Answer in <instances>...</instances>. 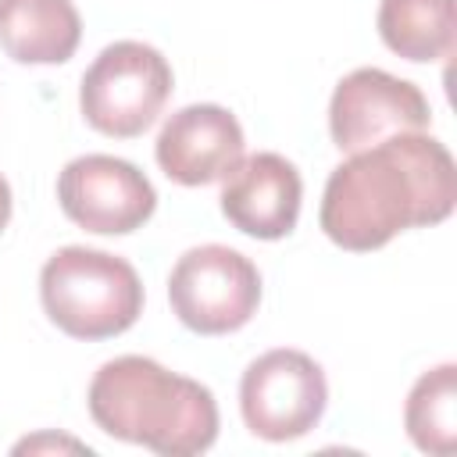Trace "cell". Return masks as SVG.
Returning a JSON list of instances; mask_svg holds the SVG:
<instances>
[{
    "label": "cell",
    "mask_w": 457,
    "mask_h": 457,
    "mask_svg": "<svg viewBox=\"0 0 457 457\" xmlns=\"http://www.w3.org/2000/svg\"><path fill=\"white\" fill-rule=\"evenodd\" d=\"M453 200L457 168L450 150L432 136L403 132L332 168L321 196V228L336 246L368 253L403 228L443 221Z\"/></svg>",
    "instance_id": "cell-1"
},
{
    "label": "cell",
    "mask_w": 457,
    "mask_h": 457,
    "mask_svg": "<svg viewBox=\"0 0 457 457\" xmlns=\"http://www.w3.org/2000/svg\"><path fill=\"white\" fill-rule=\"evenodd\" d=\"M86 400L107 436L150 446L164 457H193L218 439L214 393L139 353L100 364Z\"/></svg>",
    "instance_id": "cell-2"
},
{
    "label": "cell",
    "mask_w": 457,
    "mask_h": 457,
    "mask_svg": "<svg viewBox=\"0 0 457 457\" xmlns=\"http://www.w3.org/2000/svg\"><path fill=\"white\" fill-rule=\"evenodd\" d=\"M39 296L50 321L75 339H107L143 314L136 268L107 250L64 246L39 271Z\"/></svg>",
    "instance_id": "cell-3"
},
{
    "label": "cell",
    "mask_w": 457,
    "mask_h": 457,
    "mask_svg": "<svg viewBox=\"0 0 457 457\" xmlns=\"http://www.w3.org/2000/svg\"><path fill=\"white\" fill-rule=\"evenodd\" d=\"M171 96V64L150 43L118 39L96 54L79 86L86 121L114 139L146 132Z\"/></svg>",
    "instance_id": "cell-4"
},
{
    "label": "cell",
    "mask_w": 457,
    "mask_h": 457,
    "mask_svg": "<svg viewBox=\"0 0 457 457\" xmlns=\"http://www.w3.org/2000/svg\"><path fill=\"white\" fill-rule=\"evenodd\" d=\"M168 300L186 328L200 336H225L243 328L257 314L261 271L239 250L204 243L175 261Z\"/></svg>",
    "instance_id": "cell-5"
},
{
    "label": "cell",
    "mask_w": 457,
    "mask_h": 457,
    "mask_svg": "<svg viewBox=\"0 0 457 457\" xmlns=\"http://www.w3.org/2000/svg\"><path fill=\"white\" fill-rule=\"evenodd\" d=\"M325 400V371L303 350H268L243 371L239 382V407L246 428L271 443L307 436L321 421Z\"/></svg>",
    "instance_id": "cell-6"
},
{
    "label": "cell",
    "mask_w": 457,
    "mask_h": 457,
    "mask_svg": "<svg viewBox=\"0 0 457 457\" xmlns=\"http://www.w3.org/2000/svg\"><path fill=\"white\" fill-rule=\"evenodd\" d=\"M432 121L425 93L382 68H357L339 79L328 104L332 143L346 154L368 150L403 132H425Z\"/></svg>",
    "instance_id": "cell-7"
},
{
    "label": "cell",
    "mask_w": 457,
    "mask_h": 457,
    "mask_svg": "<svg viewBox=\"0 0 457 457\" xmlns=\"http://www.w3.org/2000/svg\"><path fill=\"white\" fill-rule=\"evenodd\" d=\"M57 200L75 225L100 236L136 232L157 207L150 179L132 161L111 154H86L68 161L57 179Z\"/></svg>",
    "instance_id": "cell-8"
},
{
    "label": "cell",
    "mask_w": 457,
    "mask_h": 457,
    "mask_svg": "<svg viewBox=\"0 0 457 457\" xmlns=\"http://www.w3.org/2000/svg\"><path fill=\"white\" fill-rule=\"evenodd\" d=\"M243 129L218 104H189L175 111L157 136V164L171 182L207 186L243 161Z\"/></svg>",
    "instance_id": "cell-9"
},
{
    "label": "cell",
    "mask_w": 457,
    "mask_h": 457,
    "mask_svg": "<svg viewBox=\"0 0 457 457\" xmlns=\"http://www.w3.org/2000/svg\"><path fill=\"white\" fill-rule=\"evenodd\" d=\"M303 182L300 171L271 150L243 157L228 175L221 189V214L246 236L257 239H282L293 232L300 218Z\"/></svg>",
    "instance_id": "cell-10"
},
{
    "label": "cell",
    "mask_w": 457,
    "mask_h": 457,
    "mask_svg": "<svg viewBox=\"0 0 457 457\" xmlns=\"http://www.w3.org/2000/svg\"><path fill=\"white\" fill-rule=\"evenodd\" d=\"M79 36L71 0H0V46L21 64H61L75 54Z\"/></svg>",
    "instance_id": "cell-11"
},
{
    "label": "cell",
    "mask_w": 457,
    "mask_h": 457,
    "mask_svg": "<svg viewBox=\"0 0 457 457\" xmlns=\"http://www.w3.org/2000/svg\"><path fill=\"white\" fill-rule=\"evenodd\" d=\"M378 32L407 61H439L453 50V0H382Z\"/></svg>",
    "instance_id": "cell-12"
},
{
    "label": "cell",
    "mask_w": 457,
    "mask_h": 457,
    "mask_svg": "<svg viewBox=\"0 0 457 457\" xmlns=\"http://www.w3.org/2000/svg\"><path fill=\"white\" fill-rule=\"evenodd\" d=\"M453 407H457V368L453 364H439L414 382L407 407H403V421L418 450L439 453V457L453 450V432H457Z\"/></svg>",
    "instance_id": "cell-13"
},
{
    "label": "cell",
    "mask_w": 457,
    "mask_h": 457,
    "mask_svg": "<svg viewBox=\"0 0 457 457\" xmlns=\"http://www.w3.org/2000/svg\"><path fill=\"white\" fill-rule=\"evenodd\" d=\"M39 446H54V439H46V436H43V439H25V443H18L14 450L25 453V450H39ZM57 446H75V450H86V453H89V446H79V443H71V439H57Z\"/></svg>",
    "instance_id": "cell-14"
},
{
    "label": "cell",
    "mask_w": 457,
    "mask_h": 457,
    "mask_svg": "<svg viewBox=\"0 0 457 457\" xmlns=\"http://www.w3.org/2000/svg\"><path fill=\"white\" fill-rule=\"evenodd\" d=\"M7 218H11V186H7V179L0 175V232H4Z\"/></svg>",
    "instance_id": "cell-15"
}]
</instances>
